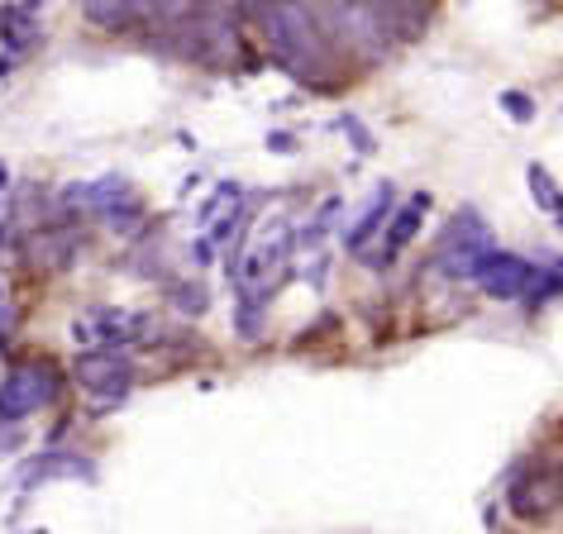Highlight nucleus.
I'll list each match as a JSON object with an SVG mask.
<instances>
[{"mask_svg": "<svg viewBox=\"0 0 563 534\" xmlns=\"http://www.w3.org/2000/svg\"><path fill=\"white\" fill-rule=\"evenodd\" d=\"M263 38H267V53L287 67L297 81H325L334 73V58H330V30L320 20V10H306V5H273L263 10Z\"/></svg>", "mask_w": 563, "mask_h": 534, "instance_id": "nucleus-1", "label": "nucleus"}, {"mask_svg": "<svg viewBox=\"0 0 563 534\" xmlns=\"http://www.w3.org/2000/svg\"><path fill=\"white\" fill-rule=\"evenodd\" d=\"M291 220L287 215H267L258 220L253 230L244 234V244L234 248V263H230V282L244 301V311H258V301L273 291V282L287 267V253H291Z\"/></svg>", "mask_w": 563, "mask_h": 534, "instance_id": "nucleus-2", "label": "nucleus"}, {"mask_svg": "<svg viewBox=\"0 0 563 534\" xmlns=\"http://www.w3.org/2000/svg\"><path fill=\"white\" fill-rule=\"evenodd\" d=\"M53 397H58V368L48 358L15 363L0 377V425H20L24 415L44 411Z\"/></svg>", "mask_w": 563, "mask_h": 534, "instance_id": "nucleus-3", "label": "nucleus"}, {"mask_svg": "<svg viewBox=\"0 0 563 534\" xmlns=\"http://www.w3.org/2000/svg\"><path fill=\"white\" fill-rule=\"evenodd\" d=\"M492 248H497V244H492L487 220L477 215V210H459V215L449 220V230L440 234V244H434L430 263L440 267L444 277H468V282H473L477 263H483Z\"/></svg>", "mask_w": 563, "mask_h": 534, "instance_id": "nucleus-4", "label": "nucleus"}, {"mask_svg": "<svg viewBox=\"0 0 563 534\" xmlns=\"http://www.w3.org/2000/svg\"><path fill=\"white\" fill-rule=\"evenodd\" d=\"M153 330L148 315L120 311V305H91L87 315L73 320V340L81 344V354H124L130 344H139Z\"/></svg>", "mask_w": 563, "mask_h": 534, "instance_id": "nucleus-5", "label": "nucleus"}, {"mask_svg": "<svg viewBox=\"0 0 563 534\" xmlns=\"http://www.w3.org/2000/svg\"><path fill=\"white\" fill-rule=\"evenodd\" d=\"M563 501V477L544 463H530L511 477V491H506V505L520 515V520H544L549 511H559Z\"/></svg>", "mask_w": 563, "mask_h": 534, "instance_id": "nucleus-6", "label": "nucleus"}, {"mask_svg": "<svg viewBox=\"0 0 563 534\" xmlns=\"http://www.w3.org/2000/svg\"><path fill=\"white\" fill-rule=\"evenodd\" d=\"M73 377L81 391H91V397H101V401H115L134 387V363L124 354H77Z\"/></svg>", "mask_w": 563, "mask_h": 534, "instance_id": "nucleus-7", "label": "nucleus"}, {"mask_svg": "<svg viewBox=\"0 0 563 534\" xmlns=\"http://www.w3.org/2000/svg\"><path fill=\"white\" fill-rule=\"evenodd\" d=\"M473 282L483 287L487 297H497V301H526V291H530V282H534V263L516 258V253L492 248L487 258L477 263Z\"/></svg>", "mask_w": 563, "mask_h": 534, "instance_id": "nucleus-8", "label": "nucleus"}, {"mask_svg": "<svg viewBox=\"0 0 563 534\" xmlns=\"http://www.w3.org/2000/svg\"><path fill=\"white\" fill-rule=\"evenodd\" d=\"M244 220V191L239 187H216V196L201 205V215H196V230H201V238L196 244H206V248H220V244H230V234H239L234 224Z\"/></svg>", "mask_w": 563, "mask_h": 534, "instance_id": "nucleus-9", "label": "nucleus"}, {"mask_svg": "<svg viewBox=\"0 0 563 534\" xmlns=\"http://www.w3.org/2000/svg\"><path fill=\"white\" fill-rule=\"evenodd\" d=\"M426 210H430V196L426 191L411 196L401 210H391V220H387V253H397V248L411 244V238L420 234V220H426Z\"/></svg>", "mask_w": 563, "mask_h": 534, "instance_id": "nucleus-10", "label": "nucleus"}, {"mask_svg": "<svg viewBox=\"0 0 563 534\" xmlns=\"http://www.w3.org/2000/svg\"><path fill=\"white\" fill-rule=\"evenodd\" d=\"M391 220V187L383 181V187L373 191V201H368V210H363V215L354 220V230L344 234V244L354 248V253H363V244H368V238L377 234V224H387Z\"/></svg>", "mask_w": 563, "mask_h": 534, "instance_id": "nucleus-11", "label": "nucleus"}, {"mask_svg": "<svg viewBox=\"0 0 563 534\" xmlns=\"http://www.w3.org/2000/svg\"><path fill=\"white\" fill-rule=\"evenodd\" d=\"M526 181H530V196H534V205L544 210V215H554L563 224V191H559V181L544 173L540 163H530L526 167Z\"/></svg>", "mask_w": 563, "mask_h": 534, "instance_id": "nucleus-12", "label": "nucleus"}, {"mask_svg": "<svg viewBox=\"0 0 563 534\" xmlns=\"http://www.w3.org/2000/svg\"><path fill=\"white\" fill-rule=\"evenodd\" d=\"M559 297H563V258L549 263V267H534V282L526 291V305H530V311H540V305L559 301Z\"/></svg>", "mask_w": 563, "mask_h": 534, "instance_id": "nucleus-13", "label": "nucleus"}, {"mask_svg": "<svg viewBox=\"0 0 563 534\" xmlns=\"http://www.w3.org/2000/svg\"><path fill=\"white\" fill-rule=\"evenodd\" d=\"M167 297H173V305H177L181 315H201V311H206V301H210L201 282H181V287L167 291Z\"/></svg>", "mask_w": 563, "mask_h": 534, "instance_id": "nucleus-14", "label": "nucleus"}, {"mask_svg": "<svg viewBox=\"0 0 563 534\" xmlns=\"http://www.w3.org/2000/svg\"><path fill=\"white\" fill-rule=\"evenodd\" d=\"M501 105L511 110V120H520V124H530L534 120V101L526 91H501Z\"/></svg>", "mask_w": 563, "mask_h": 534, "instance_id": "nucleus-15", "label": "nucleus"}, {"mask_svg": "<svg viewBox=\"0 0 563 534\" xmlns=\"http://www.w3.org/2000/svg\"><path fill=\"white\" fill-rule=\"evenodd\" d=\"M10 325H15V311H10V291H5V282H0V334H5Z\"/></svg>", "mask_w": 563, "mask_h": 534, "instance_id": "nucleus-16", "label": "nucleus"}]
</instances>
